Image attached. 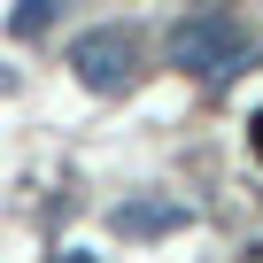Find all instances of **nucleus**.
<instances>
[{"mask_svg":"<svg viewBox=\"0 0 263 263\" xmlns=\"http://www.w3.org/2000/svg\"><path fill=\"white\" fill-rule=\"evenodd\" d=\"M171 70L201 78V85H224L248 70V31L224 16V8H201V16H178L171 24Z\"/></svg>","mask_w":263,"mask_h":263,"instance_id":"obj_1","label":"nucleus"},{"mask_svg":"<svg viewBox=\"0 0 263 263\" xmlns=\"http://www.w3.org/2000/svg\"><path fill=\"white\" fill-rule=\"evenodd\" d=\"M70 70H78L85 93H132V85H140V39L116 31V24L78 31V39H70Z\"/></svg>","mask_w":263,"mask_h":263,"instance_id":"obj_2","label":"nucleus"},{"mask_svg":"<svg viewBox=\"0 0 263 263\" xmlns=\"http://www.w3.org/2000/svg\"><path fill=\"white\" fill-rule=\"evenodd\" d=\"M186 224H194V209L178 194H140V201L108 209V232H124V240H163V232H186Z\"/></svg>","mask_w":263,"mask_h":263,"instance_id":"obj_3","label":"nucleus"},{"mask_svg":"<svg viewBox=\"0 0 263 263\" xmlns=\"http://www.w3.org/2000/svg\"><path fill=\"white\" fill-rule=\"evenodd\" d=\"M54 16H62V0H16V8H8V31L16 39H47Z\"/></svg>","mask_w":263,"mask_h":263,"instance_id":"obj_4","label":"nucleus"},{"mask_svg":"<svg viewBox=\"0 0 263 263\" xmlns=\"http://www.w3.org/2000/svg\"><path fill=\"white\" fill-rule=\"evenodd\" d=\"M248 140H255V155H263V108H255V124H248Z\"/></svg>","mask_w":263,"mask_h":263,"instance_id":"obj_5","label":"nucleus"},{"mask_svg":"<svg viewBox=\"0 0 263 263\" xmlns=\"http://www.w3.org/2000/svg\"><path fill=\"white\" fill-rule=\"evenodd\" d=\"M62 263H93V255H85V248H62Z\"/></svg>","mask_w":263,"mask_h":263,"instance_id":"obj_6","label":"nucleus"}]
</instances>
